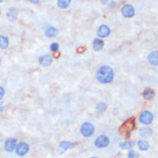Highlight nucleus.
I'll list each match as a JSON object with an SVG mask.
<instances>
[{"label":"nucleus","instance_id":"7ed1b4c3","mask_svg":"<svg viewBox=\"0 0 158 158\" xmlns=\"http://www.w3.org/2000/svg\"><path fill=\"white\" fill-rule=\"evenodd\" d=\"M137 121L142 123L143 126H149L150 123L154 121V114L152 112H150L149 110H144L141 112V114L137 118Z\"/></svg>","mask_w":158,"mask_h":158},{"label":"nucleus","instance_id":"423d86ee","mask_svg":"<svg viewBox=\"0 0 158 158\" xmlns=\"http://www.w3.org/2000/svg\"><path fill=\"white\" fill-rule=\"evenodd\" d=\"M16 145H18V140H16L15 137H8V139H6L4 142V149L6 152L12 154V152L15 151Z\"/></svg>","mask_w":158,"mask_h":158},{"label":"nucleus","instance_id":"4be33fe9","mask_svg":"<svg viewBox=\"0 0 158 158\" xmlns=\"http://www.w3.org/2000/svg\"><path fill=\"white\" fill-rule=\"evenodd\" d=\"M59 43H57V42H53V43H51L50 44V51L52 53H56V52H58L59 51Z\"/></svg>","mask_w":158,"mask_h":158},{"label":"nucleus","instance_id":"6ab92c4d","mask_svg":"<svg viewBox=\"0 0 158 158\" xmlns=\"http://www.w3.org/2000/svg\"><path fill=\"white\" fill-rule=\"evenodd\" d=\"M106 110H107V104H106L105 102H99L95 106V111H96L97 113H104Z\"/></svg>","mask_w":158,"mask_h":158},{"label":"nucleus","instance_id":"9d476101","mask_svg":"<svg viewBox=\"0 0 158 158\" xmlns=\"http://www.w3.org/2000/svg\"><path fill=\"white\" fill-rule=\"evenodd\" d=\"M19 16V9L16 7H10L8 10L6 12V19L8 20L9 22H14Z\"/></svg>","mask_w":158,"mask_h":158},{"label":"nucleus","instance_id":"f03ea898","mask_svg":"<svg viewBox=\"0 0 158 158\" xmlns=\"http://www.w3.org/2000/svg\"><path fill=\"white\" fill-rule=\"evenodd\" d=\"M96 132V128H95V125L90 121H84L82 125H81V127H80V134L85 137V139H88V137H91Z\"/></svg>","mask_w":158,"mask_h":158},{"label":"nucleus","instance_id":"aec40b11","mask_svg":"<svg viewBox=\"0 0 158 158\" xmlns=\"http://www.w3.org/2000/svg\"><path fill=\"white\" fill-rule=\"evenodd\" d=\"M133 145H134V142L133 141H123V142H120L119 143V148L123 150H129L133 148Z\"/></svg>","mask_w":158,"mask_h":158},{"label":"nucleus","instance_id":"b1692460","mask_svg":"<svg viewBox=\"0 0 158 158\" xmlns=\"http://www.w3.org/2000/svg\"><path fill=\"white\" fill-rule=\"evenodd\" d=\"M5 95H6V90H5V88L2 85H0V102L4 99Z\"/></svg>","mask_w":158,"mask_h":158},{"label":"nucleus","instance_id":"393cba45","mask_svg":"<svg viewBox=\"0 0 158 158\" xmlns=\"http://www.w3.org/2000/svg\"><path fill=\"white\" fill-rule=\"evenodd\" d=\"M107 6H109V8L110 9H113V8H115L117 4H115V1H113V0H110L109 4H107Z\"/></svg>","mask_w":158,"mask_h":158},{"label":"nucleus","instance_id":"c756f323","mask_svg":"<svg viewBox=\"0 0 158 158\" xmlns=\"http://www.w3.org/2000/svg\"><path fill=\"white\" fill-rule=\"evenodd\" d=\"M90 158H99V157H96V156H92V157H90Z\"/></svg>","mask_w":158,"mask_h":158},{"label":"nucleus","instance_id":"5701e85b","mask_svg":"<svg viewBox=\"0 0 158 158\" xmlns=\"http://www.w3.org/2000/svg\"><path fill=\"white\" fill-rule=\"evenodd\" d=\"M127 158H139V152L135 150H129V152L127 154Z\"/></svg>","mask_w":158,"mask_h":158},{"label":"nucleus","instance_id":"7c9ffc66","mask_svg":"<svg viewBox=\"0 0 158 158\" xmlns=\"http://www.w3.org/2000/svg\"><path fill=\"white\" fill-rule=\"evenodd\" d=\"M0 15H1V9H0Z\"/></svg>","mask_w":158,"mask_h":158},{"label":"nucleus","instance_id":"39448f33","mask_svg":"<svg viewBox=\"0 0 158 158\" xmlns=\"http://www.w3.org/2000/svg\"><path fill=\"white\" fill-rule=\"evenodd\" d=\"M110 137L105 134H101L98 135L94 141V145L98 148V149H104V148H107L110 145Z\"/></svg>","mask_w":158,"mask_h":158},{"label":"nucleus","instance_id":"4468645a","mask_svg":"<svg viewBox=\"0 0 158 158\" xmlns=\"http://www.w3.org/2000/svg\"><path fill=\"white\" fill-rule=\"evenodd\" d=\"M152 129L149 127V126H143V127L139 128V134L142 139H149L152 136Z\"/></svg>","mask_w":158,"mask_h":158},{"label":"nucleus","instance_id":"0eeeda50","mask_svg":"<svg viewBox=\"0 0 158 158\" xmlns=\"http://www.w3.org/2000/svg\"><path fill=\"white\" fill-rule=\"evenodd\" d=\"M120 12H121V15L126 19H132L135 15V8L131 4L123 5V7H121V9H120Z\"/></svg>","mask_w":158,"mask_h":158},{"label":"nucleus","instance_id":"412c9836","mask_svg":"<svg viewBox=\"0 0 158 158\" xmlns=\"http://www.w3.org/2000/svg\"><path fill=\"white\" fill-rule=\"evenodd\" d=\"M72 4V0H57V6L60 9H67Z\"/></svg>","mask_w":158,"mask_h":158},{"label":"nucleus","instance_id":"1a4fd4ad","mask_svg":"<svg viewBox=\"0 0 158 158\" xmlns=\"http://www.w3.org/2000/svg\"><path fill=\"white\" fill-rule=\"evenodd\" d=\"M111 35V28L107 24H101L97 29V37L101 38V40H104V38H107L109 36Z\"/></svg>","mask_w":158,"mask_h":158},{"label":"nucleus","instance_id":"bb28decb","mask_svg":"<svg viewBox=\"0 0 158 158\" xmlns=\"http://www.w3.org/2000/svg\"><path fill=\"white\" fill-rule=\"evenodd\" d=\"M2 112H5V105L2 103H0V113H2Z\"/></svg>","mask_w":158,"mask_h":158},{"label":"nucleus","instance_id":"c85d7f7f","mask_svg":"<svg viewBox=\"0 0 158 158\" xmlns=\"http://www.w3.org/2000/svg\"><path fill=\"white\" fill-rule=\"evenodd\" d=\"M5 0H0V4H2V2H4Z\"/></svg>","mask_w":158,"mask_h":158},{"label":"nucleus","instance_id":"dca6fc26","mask_svg":"<svg viewBox=\"0 0 158 158\" xmlns=\"http://www.w3.org/2000/svg\"><path fill=\"white\" fill-rule=\"evenodd\" d=\"M142 95H143V98H144L145 101H151V99H154V97H155V90L149 88V87H148V88H144Z\"/></svg>","mask_w":158,"mask_h":158},{"label":"nucleus","instance_id":"9b49d317","mask_svg":"<svg viewBox=\"0 0 158 158\" xmlns=\"http://www.w3.org/2000/svg\"><path fill=\"white\" fill-rule=\"evenodd\" d=\"M74 148V143H72L70 141H67V140H62L60 141V143H59V154H62V152H65L67 150H70Z\"/></svg>","mask_w":158,"mask_h":158},{"label":"nucleus","instance_id":"f257e3e1","mask_svg":"<svg viewBox=\"0 0 158 158\" xmlns=\"http://www.w3.org/2000/svg\"><path fill=\"white\" fill-rule=\"evenodd\" d=\"M97 82L102 84H110L114 81V70L111 66L103 65L96 70Z\"/></svg>","mask_w":158,"mask_h":158},{"label":"nucleus","instance_id":"cd10ccee","mask_svg":"<svg viewBox=\"0 0 158 158\" xmlns=\"http://www.w3.org/2000/svg\"><path fill=\"white\" fill-rule=\"evenodd\" d=\"M109 1H110V0H101V2L103 5H107L109 4Z\"/></svg>","mask_w":158,"mask_h":158},{"label":"nucleus","instance_id":"2f4dec72","mask_svg":"<svg viewBox=\"0 0 158 158\" xmlns=\"http://www.w3.org/2000/svg\"><path fill=\"white\" fill-rule=\"evenodd\" d=\"M0 64H1V58H0Z\"/></svg>","mask_w":158,"mask_h":158},{"label":"nucleus","instance_id":"20e7f679","mask_svg":"<svg viewBox=\"0 0 158 158\" xmlns=\"http://www.w3.org/2000/svg\"><path fill=\"white\" fill-rule=\"evenodd\" d=\"M14 152L16 154L18 157H24L30 152V145L24 141H20V142H18V145H16Z\"/></svg>","mask_w":158,"mask_h":158},{"label":"nucleus","instance_id":"a878e982","mask_svg":"<svg viewBox=\"0 0 158 158\" xmlns=\"http://www.w3.org/2000/svg\"><path fill=\"white\" fill-rule=\"evenodd\" d=\"M30 4H32V5H38L40 2V0H28Z\"/></svg>","mask_w":158,"mask_h":158},{"label":"nucleus","instance_id":"6e6552de","mask_svg":"<svg viewBox=\"0 0 158 158\" xmlns=\"http://www.w3.org/2000/svg\"><path fill=\"white\" fill-rule=\"evenodd\" d=\"M53 56L51 53H45V54H42L40 58H38V64H40L42 67H50L53 62Z\"/></svg>","mask_w":158,"mask_h":158},{"label":"nucleus","instance_id":"2eb2a0df","mask_svg":"<svg viewBox=\"0 0 158 158\" xmlns=\"http://www.w3.org/2000/svg\"><path fill=\"white\" fill-rule=\"evenodd\" d=\"M58 32H59V31H58V29L56 27L50 26L44 30V35L46 38H54V37L58 36Z\"/></svg>","mask_w":158,"mask_h":158},{"label":"nucleus","instance_id":"f8f14e48","mask_svg":"<svg viewBox=\"0 0 158 158\" xmlns=\"http://www.w3.org/2000/svg\"><path fill=\"white\" fill-rule=\"evenodd\" d=\"M147 60H148V64L151 65V66H158V50L150 52L148 54V57H147Z\"/></svg>","mask_w":158,"mask_h":158},{"label":"nucleus","instance_id":"a211bd4d","mask_svg":"<svg viewBox=\"0 0 158 158\" xmlns=\"http://www.w3.org/2000/svg\"><path fill=\"white\" fill-rule=\"evenodd\" d=\"M9 48V38L6 35H0V50H7Z\"/></svg>","mask_w":158,"mask_h":158},{"label":"nucleus","instance_id":"ddd939ff","mask_svg":"<svg viewBox=\"0 0 158 158\" xmlns=\"http://www.w3.org/2000/svg\"><path fill=\"white\" fill-rule=\"evenodd\" d=\"M91 46H92V50H94V51H102V50L104 48V46H105V43H104V40H103L96 37V38L92 40Z\"/></svg>","mask_w":158,"mask_h":158},{"label":"nucleus","instance_id":"f3484780","mask_svg":"<svg viewBox=\"0 0 158 158\" xmlns=\"http://www.w3.org/2000/svg\"><path fill=\"white\" fill-rule=\"evenodd\" d=\"M136 145H137V149L140 150V151H147V150L150 148L149 142L147 140H144V139L137 141V142H136Z\"/></svg>","mask_w":158,"mask_h":158}]
</instances>
